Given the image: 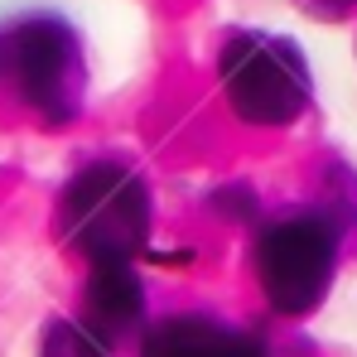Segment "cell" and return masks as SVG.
Segmentation results:
<instances>
[{
	"mask_svg": "<svg viewBox=\"0 0 357 357\" xmlns=\"http://www.w3.org/2000/svg\"><path fill=\"white\" fill-rule=\"evenodd\" d=\"M59 232L92 266H116L150 241V193L121 165H87L59 198Z\"/></svg>",
	"mask_w": 357,
	"mask_h": 357,
	"instance_id": "cell-1",
	"label": "cell"
},
{
	"mask_svg": "<svg viewBox=\"0 0 357 357\" xmlns=\"http://www.w3.org/2000/svg\"><path fill=\"white\" fill-rule=\"evenodd\" d=\"M222 92L251 126H285L309 102V68L290 39L237 34L222 44Z\"/></svg>",
	"mask_w": 357,
	"mask_h": 357,
	"instance_id": "cell-2",
	"label": "cell"
},
{
	"mask_svg": "<svg viewBox=\"0 0 357 357\" xmlns=\"http://www.w3.org/2000/svg\"><path fill=\"white\" fill-rule=\"evenodd\" d=\"M256 275L271 309L309 314L333 280V227L324 218H285L256 241Z\"/></svg>",
	"mask_w": 357,
	"mask_h": 357,
	"instance_id": "cell-3",
	"label": "cell"
},
{
	"mask_svg": "<svg viewBox=\"0 0 357 357\" xmlns=\"http://www.w3.org/2000/svg\"><path fill=\"white\" fill-rule=\"evenodd\" d=\"M10 73L20 97L44 121H68L82 107V49H77V34L54 15H34L15 24Z\"/></svg>",
	"mask_w": 357,
	"mask_h": 357,
	"instance_id": "cell-4",
	"label": "cell"
},
{
	"mask_svg": "<svg viewBox=\"0 0 357 357\" xmlns=\"http://www.w3.org/2000/svg\"><path fill=\"white\" fill-rule=\"evenodd\" d=\"M140 357H261V343L241 328H227L218 319L178 314L145 333Z\"/></svg>",
	"mask_w": 357,
	"mask_h": 357,
	"instance_id": "cell-5",
	"label": "cell"
},
{
	"mask_svg": "<svg viewBox=\"0 0 357 357\" xmlns=\"http://www.w3.org/2000/svg\"><path fill=\"white\" fill-rule=\"evenodd\" d=\"M140 319H145V290H140L130 261L92 266V275H87V328L102 343H116L130 328H140Z\"/></svg>",
	"mask_w": 357,
	"mask_h": 357,
	"instance_id": "cell-6",
	"label": "cell"
},
{
	"mask_svg": "<svg viewBox=\"0 0 357 357\" xmlns=\"http://www.w3.org/2000/svg\"><path fill=\"white\" fill-rule=\"evenodd\" d=\"M39 357H107V348H102V338H97L87 324L59 319V324L44 333V353Z\"/></svg>",
	"mask_w": 357,
	"mask_h": 357,
	"instance_id": "cell-7",
	"label": "cell"
},
{
	"mask_svg": "<svg viewBox=\"0 0 357 357\" xmlns=\"http://www.w3.org/2000/svg\"><path fill=\"white\" fill-rule=\"evenodd\" d=\"M304 5H319V10H348L353 0H304Z\"/></svg>",
	"mask_w": 357,
	"mask_h": 357,
	"instance_id": "cell-8",
	"label": "cell"
}]
</instances>
